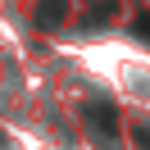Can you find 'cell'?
Segmentation results:
<instances>
[{"label": "cell", "instance_id": "obj_1", "mask_svg": "<svg viewBox=\"0 0 150 150\" xmlns=\"http://www.w3.org/2000/svg\"><path fill=\"white\" fill-rule=\"evenodd\" d=\"M91 118H96V123H105V132H114V105H96Z\"/></svg>", "mask_w": 150, "mask_h": 150}]
</instances>
